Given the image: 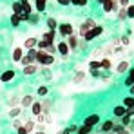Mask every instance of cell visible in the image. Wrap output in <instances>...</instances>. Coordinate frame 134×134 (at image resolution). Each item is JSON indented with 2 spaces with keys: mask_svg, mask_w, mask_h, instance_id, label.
<instances>
[{
  "mask_svg": "<svg viewBox=\"0 0 134 134\" xmlns=\"http://www.w3.org/2000/svg\"><path fill=\"white\" fill-rule=\"evenodd\" d=\"M127 76H132V78H134V67L131 69V71H129V74H127Z\"/></svg>",
  "mask_w": 134,
  "mask_h": 134,
  "instance_id": "cell-47",
  "label": "cell"
},
{
  "mask_svg": "<svg viewBox=\"0 0 134 134\" xmlns=\"http://www.w3.org/2000/svg\"><path fill=\"white\" fill-rule=\"evenodd\" d=\"M118 134H131V132H129V131L125 129V131H121V132H118Z\"/></svg>",
  "mask_w": 134,
  "mask_h": 134,
  "instance_id": "cell-49",
  "label": "cell"
},
{
  "mask_svg": "<svg viewBox=\"0 0 134 134\" xmlns=\"http://www.w3.org/2000/svg\"><path fill=\"white\" fill-rule=\"evenodd\" d=\"M31 112H33V116H38V114H42V103L38 102V100H35V103L31 105Z\"/></svg>",
  "mask_w": 134,
  "mask_h": 134,
  "instance_id": "cell-16",
  "label": "cell"
},
{
  "mask_svg": "<svg viewBox=\"0 0 134 134\" xmlns=\"http://www.w3.org/2000/svg\"><path fill=\"white\" fill-rule=\"evenodd\" d=\"M20 2H22V4H25V2H29V0H20Z\"/></svg>",
  "mask_w": 134,
  "mask_h": 134,
  "instance_id": "cell-51",
  "label": "cell"
},
{
  "mask_svg": "<svg viewBox=\"0 0 134 134\" xmlns=\"http://www.w3.org/2000/svg\"><path fill=\"white\" fill-rule=\"evenodd\" d=\"M98 123H100V114H96V112H94V114H89V116H85V118H83V123H82V125H89V127L94 129Z\"/></svg>",
  "mask_w": 134,
  "mask_h": 134,
  "instance_id": "cell-3",
  "label": "cell"
},
{
  "mask_svg": "<svg viewBox=\"0 0 134 134\" xmlns=\"http://www.w3.org/2000/svg\"><path fill=\"white\" fill-rule=\"evenodd\" d=\"M129 121H131V116H129V114H125V116L121 118V125H123V127H127V125H129Z\"/></svg>",
  "mask_w": 134,
  "mask_h": 134,
  "instance_id": "cell-36",
  "label": "cell"
},
{
  "mask_svg": "<svg viewBox=\"0 0 134 134\" xmlns=\"http://www.w3.org/2000/svg\"><path fill=\"white\" fill-rule=\"evenodd\" d=\"M83 78H85V72H83V71H78V72L74 74V78H72V82H74V83H80V82H82Z\"/></svg>",
  "mask_w": 134,
  "mask_h": 134,
  "instance_id": "cell-28",
  "label": "cell"
},
{
  "mask_svg": "<svg viewBox=\"0 0 134 134\" xmlns=\"http://www.w3.org/2000/svg\"><path fill=\"white\" fill-rule=\"evenodd\" d=\"M65 44L69 45L71 53H74V51L78 49V38H76V35H74V33H72L71 36H67V38H65Z\"/></svg>",
  "mask_w": 134,
  "mask_h": 134,
  "instance_id": "cell-7",
  "label": "cell"
},
{
  "mask_svg": "<svg viewBox=\"0 0 134 134\" xmlns=\"http://www.w3.org/2000/svg\"><path fill=\"white\" fill-rule=\"evenodd\" d=\"M71 4H74V5H78V4H80V0H71Z\"/></svg>",
  "mask_w": 134,
  "mask_h": 134,
  "instance_id": "cell-48",
  "label": "cell"
},
{
  "mask_svg": "<svg viewBox=\"0 0 134 134\" xmlns=\"http://www.w3.org/2000/svg\"><path fill=\"white\" fill-rule=\"evenodd\" d=\"M20 102H22V96H11L7 103H9V107H18Z\"/></svg>",
  "mask_w": 134,
  "mask_h": 134,
  "instance_id": "cell-21",
  "label": "cell"
},
{
  "mask_svg": "<svg viewBox=\"0 0 134 134\" xmlns=\"http://www.w3.org/2000/svg\"><path fill=\"white\" fill-rule=\"evenodd\" d=\"M33 103H35V96H31V94L22 96V102H20L22 109H31V105H33Z\"/></svg>",
  "mask_w": 134,
  "mask_h": 134,
  "instance_id": "cell-9",
  "label": "cell"
},
{
  "mask_svg": "<svg viewBox=\"0 0 134 134\" xmlns=\"http://www.w3.org/2000/svg\"><path fill=\"white\" fill-rule=\"evenodd\" d=\"M98 2H100V4H102V5H103V4H105V2H107V0H98Z\"/></svg>",
  "mask_w": 134,
  "mask_h": 134,
  "instance_id": "cell-50",
  "label": "cell"
},
{
  "mask_svg": "<svg viewBox=\"0 0 134 134\" xmlns=\"http://www.w3.org/2000/svg\"><path fill=\"white\" fill-rule=\"evenodd\" d=\"M15 76H16V72H15L13 69H9V71H4V72L0 74V82H4V83H7V82H13V80H15Z\"/></svg>",
  "mask_w": 134,
  "mask_h": 134,
  "instance_id": "cell-5",
  "label": "cell"
},
{
  "mask_svg": "<svg viewBox=\"0 0 134 134\" xmlns=\"http://www.w3.org/2000/svg\"><path fill=\"white\" fill-rule=\"evenodd\" d=\"M54 38H56V35H54V31H45L44 35H42V40H44L45 44H54Z\"/></svg>",
  "mask_w": 134,
  "mask_h": 134,
  "instance_id": "cell-12",
  "label": "cell"
},
{
  "mask_svg": "<svg viewBox=\"0 0 134 134\" xmlns=\"http://www.w3.org/2000/svg\"><path fill=\"white\" fill-rule=\"evenodd\" d=\"M129 67H131V64H129L127 60H123V62H120V64L116 65V72H118V74H123V72L129 71Z\"/></svg>",
  "mask_w": 134,
  "mask_h": 134,
  "instance_id": "cell-14",
  "label": "cell"
},
{
  "mask_svg": "<svg viewBox=\"0 0 134 134\" xmlns=\"http://www.w3.org/2000/svg\"><path fill=\"white\" fill-rule=\"evenodd\" d=\"M76 131H78V127H76V125H72V127H67V129H64V131H62V134H74Z\"/></svg>",
  "mask_w": 134,
  "mask_h": 134,
  "instance_id": "cell-35",
  "label": "cell"
},
{
  "mask_svg": "<svg viewBox=\"0 0 134 134\" xmlns=\"http://www.w3.org/2000/svg\"><path fill=\"white\" fill-rule=\"evenodd\" d=\"M44 53H47V54H53V56H54V53H58V51H56V44H49L47 47H45Z\"/></svg>",
  "mask_w": 134,
  "mask_h": 134,
  "instance_id": "cell-29",
  "label": "cell"
},
{
  "mask_svg": "<svg viewBox=\"0 0 134 134\" xmlns=\"http://www.w3.org/2000/svg\"><path fill=\"white\" fill-rule=\"evenodd\" d=\"M121 105H123L125 109L132 107V105H134V98H132V96H125V98H123V103H121Z\"/></svg>",
  "mask_w": 134,
  "mask_h": 134,
  "instance_id": "cell-27",
  "label": "cell"
},
{
  "mask_svg": "<svg viewBox=\"0 0 134 134\" xmlns=\"http://www.w3.org/2000/svg\"><path fill=\"white\" fill-rule=\"evenodd\" d=\"M24 54H25V53H24L22 47H15V49H13V53H11V58H13V62H15V64H20V60H22Z\"/></svg>",
  "mask_w": 134,
  "mask_h": 134,
  "instance_id": "cell-8",
  "label": "cell"
},
{
  "mask_svg": "<svg viewBox=\"0 0 134 134\" xmlns=\"http://www.w3.org/2000/svg\"><path fill=\"white\" fill-rule=\"evenodd\" d=\"M38 69H40V67H38V64H31V65L24 67V69H22V72H24V74H27V76H29V74H35V72H36Z\"/></svg>",
  "mask_w": 134,
  "mask_h": 134,
  "instance_id": "cell-17",
  "label": "cell"
},
{
  "mask_svg": "<svg viewBox=\"0 0 134 134\" xmlns=\"http://www.w3.org/2000/svg\"><path fill=\"white\" fill-rule=\"evenodd\" d=\"M45 5H47V0H36V2H35V7H36L38 13H44Z\"/></svg>",
  "mask_w": 134,
  "mask_h": 134,
  "instance_id": "cell-20",
  "label": "cell"
},
{
  "mask_svg": "<svg viewBox=\"0 0 134 134\" xmlns=\"http://www.w3.org/2000/svg\"><path fill=\"white\" fill-rule=\"evenodd\" d=\"M16 134H29V132H27V131H25V129H24V125H22V127H20V129H18V131H16Z\"/></svg>",
  "mask_w": 134,
  "mask_h": 134,
  "instance_id": "cell-44",
  "label": "cell"
},
{
  "mask_svg": "<svg viewBox=\"0 0 134 134\" xmlns=\"http://www.w3.org/2000/svg\"><path fill=\"white\" fill-rule=\"evenodd\" d=\"M24 129H25L29 134H33V132H35V129H36L35 120H25V121H24Z\"/></svg>",
  "mask_w": 134,
  "mask_h": 134,
  "instance_id": "cell-15",
  "label": "cell"
},
{
  "mask_svg": "<svg viewBox=\"0 0 134 134\" xmlns=\"http://www.w3.org/2000/svg\"><path fill=\"white\" fill-rule=\"evenodd\" d=\"M125 18H127V9L120 7L118 9V20H125Z\"/></svg>",
  "mask_w": 134,
  "mask_h": 134,
  "instance_id": "cell-33",
  "label": "cell"
},
{
  "mask_svg": "<svg viewBox=\"0 0 134 134\" xmlns=\"http://www.w3.org/2000/svg\"><path fill=\"white\" fill-rule=\"evenodd\" d=\"M125 85H127V87H132L134 85V78L132 76H127V78H125Z\"/></svg>",
  "mask_w": 134,
  "mask_h": 134,
  "instance_id": "cell-39",
  "label": "cell"
},
{
  "mask_svg": "<svg viewBox=\"0 0 134 134\" xmlns=\"http://www.w3.org/2000/svg\"><path fill=\"white\" fill-rule=\"evenodd\" d=\"M20 114H22V107H11V111H9V116L15 120V118H20Z\"/></svg>",
  "mask_w": 134,
  "mask_h": 134,
  "instance_id": "cell-25",
  "label": "cell"
},
{
  "mask_svg": "<svg viewBox=\"0 0 134 134\" xmlns=\"http://www.w3.org/2000/svg\"><path fill=\"white\" fill-rule=\"evenodd\" d=\"M36 44H38V40H36V38H31V36L24 40V47H25L27 51H31V49H36Z\"/></svg>",
  "mask_w": 134,
  "mask_h": 134,
  "instance_id": "cell-13",
  "label": "cell"
},
{
  "mask_svg": "<svg viewBox=\"0 0 134 134\" xmlns=\"http://www.w3.org/2000/svg\"><path fill=\"white\" fill-rule=\"evenodd\" d=\"M56 2H58L60 5H69V4H71V0H56Z\"/></svg>",
  "mask_w": 134,
  "mask_h": 134,
  "instance_id": "cell-42",
  "label": "cell"
},
{
  "mask_svg": "<svg viewBox=\"0 0 134 134\" xmlns=\"http://www.w3.org/2000/svg\"><path fill=\"white\" fill-rule=\"evenodd\" d=\"M42 111H44V114H49V109H51V105H53V102L51 100H47V98H42Z\"/></svg>",
  "mask_w": 134,
  "mask_h": 134,
  "instance_id": "cell-19",
  "label": "cell"
},
{
  "mask_svg": "<svg viewBox=\"0 0 134 134\" xmlns=\"http://www.w3.org/2000/svg\"><path fill=\"white\" fill-rule=\"evenodd\" d=\"M13 15H20L22 13V2L20 0H16V2H13Z\"/></svg>",
  "mask_w": 134,
  "mask_h": 134,
  "instance_id": "cell-24",
  "label": "cell"
},
{
  "mask_svg": "<svg viewBox=\"0 0 134 134\" xmlns=\"http://www.w3.org/2000/svg\"><path fill=\"white\" fill-rule=\"evenodd\" d=\"M100 64H102V71H109V69L112 67L111 58H102V60H100Z\"/></svg>",
  "mask_w": 134,
  "mask_h": 134,
  "instance_id": "cell-22",
  "label": "cell"
},
{
  "mask_svg": "<svg viewBox=\"0 0 134 134\" xmlns=\"http://www.w3.org/2000/svg\"><path fill=\"white\" fill-rule=\"evenodd\" d=\"M58 31H60V35H62L64 38H67V36H71V35L74 33V29H72V24H62Z\"/></svg>",
  "mask_w": 134,
  "mask_h": 134,
  "instance_id": "cell-6",
  "label": "cell"
},
{
  "mask_svg": "<svg viewBox=\"0 0 134 134\" xmlns=\"http://www.w3.org/2000/svg\"><path fill=\"white\" fill-rule=\"evenodd\" d=\"M112 127H114V121L112 120H105L102 125H100V132H112Z\"/></svg>",
  "mask_w": 134,
  "mask_h": 134,
  "instance_id": "cell-10",
  "label": "cell"
},
{
  "mask_svg": "<svg viewBox=\"0 0 134 134\" xmlns=\"http://www.w3.org/2000/svg\"><path fill=\"white\" fill-rule=\"evenodd\" d=\"M36 94H38V96H42V98H45V96L49 94V89H47L45 85H40V87H38V91H36Z\"/></svg>",
  "mask_w": 134,
  "mask_h": 134,
  "instance_id": "cell-30",
  "label": "cell"
},
{
  "mask_svg": "<svg viewBox=\"0 0 134 134\" xmlns=\"http://www.w3.org/2000/svg\"><path fill=\"white\" fill-rule=\"evenodd\" d=\"M98 24L94 22L92 18H87V20H83V24L80 25V35H82V38H83V35L87 33V31H91V29H94Z\"/></svg>",
  "mask_w": 134,
  "mask_h": 134,
  "instance_id": "cell-2",
  "label": "cell"
},
{
  "mask_svg": "<svg viewBox=\"0 0 134 134\" xmlns=\"http://www.w3.org/2000/svg\"><path fill=\"white\" fill-rule=\"evenodd\" d=\"M102 33H103V27H102V25H96L94 29H91V31H87V33L83 35V40H85V42H91V40H94L96 36H100Z\"/></svg>",
  "mask_w": 134,
  "mask_h": 134,
  "instance_id": "cell-1",
  "label": "cell"
},
{
  "mask_svg": "<svg viewBox=\"0 0 134 134\" xmlns=\"http://www.w3.org/2000/svg\"><path fill=\"white\" fill-rule=\"evenodd\" d=\"M47 27H49V31H54L58 27V22L54 18H47Z\"/></svg>",
  "mask_w": 134,
  "mask_h": 134,
  "instance_id": "cell-31",
  "label": "cell"
},
{
  "mask_svg": "<svg viewBox=\"0 0 134 134\" xmlns=\"http://www.w3.org/2000/svg\"><path fill=\"white\" fill-rule=\"evenodd\" d=\"M118 2H120V7H123V9H127V7L131 5V2H129V0H118Z\"/></svg>",
  "mask_w": 134,
  "mask_h": 134,
  "instance_id": "cell-40",
  "label": "cell"
},
{
  "mask_svg": "<svg viewBox=\"0 0 134 134\" xmlns=\"http://www.w3.org/2000/svg\"><path fill=\"white\" fill-rule=\"evenodd\" d=\"M33 134H45V131H44V129H38V131H35Z\"/></svg>",
  "mask_w": 134,
  "mask_h": 134,
  "instance_id": "cell-46",
  "label": "cell"
},
{
  "mask_svg": "<svg viewBox=\"0 0 134 134\" xmlns=\"http://www.w3.org/2000/svg\"><path fill=\"white\" fill-rule=\"evenodd\" d=\"M120 9V2L118 0H107L103 4V13H112V11H118Z\"/></svg>",
  "mask_w": 134,
  "mask_h": 134,
  "instance_id": "cell-4",
  "label": "cell"
},
{
  "mask_svg": "<svg viewBox=\"0 0 134 134\" xmlns=\"http://www.w3.org/2000/svg\"><path fill=\"white\" fill-rule=\"evenodd\" d=\"M112 112H114V116H116V118H123V116L127 114V109H125L123 105H116V107L112 109Z\"/></svg>",
  "mask_w": 134,
  "mask_h": 134,
  "instance_id": "cell-18",
  "label": "cell"
},
{
  "mask_svg": "<svg viewBox=\"0 0 134 134\" xmlns=\"http://www.w3.org/2000/svg\"><path fill=\"white\" fill-rule=\"evenodd\" d=\"M120 44L123 45V47H125V45H129V44H131V40H129V36H121V38H120Z\"/></svg>",
  "mask_w": 134,
  "mask_h": 134,
  "instance_id": "cell-38",
  "label": "cell"
},
{
  "mask_svg": "<svg viewBox=\"0 0 134 134\" xmlns=\"http://www.w3.org/2000/svg\"><path fill=\"white\" fill-rule=\"evenodd\" d=\"M91 132H92V127H89V125H80L76 131V134H91Z\"/></svg>",
  "mask_w": 134,
  "mask_h": 134,
  "instance_id": "cell-26",
  "label": "cell"
},
{
  "mask_svg": "<svg viewBox=\"0 0 134 134\" xmlns=\"http://www.w3.org/2000/svg\"><path fill=\"white\" fill-rule=\"evenodd\" d=\"M22 125H24V123H22V120H20V118H15V120H13V123H11V127H13L15 131H18Z\"/></svg>",
  "mask_w": 134,
  "mask_h": 134,
  "instance_id": "cell-32",
  "label": "cell"
},
{
  "mask_svg": "<svg viewBox=\"0 0 134 134\" xmlns=\"http://www.w3.org/2000/svg\"><path fill=\"white\" fill-rule=\"evenodd\" d=\"M121 51H123V47H121V45H116V47H112V53H116V54H121Z\"/></svg>",
  "mask_w": 134,
  "mask_h": 134,
  "instance_id": "cell-41",
  "label": "cell"
},
{
  "mask_svg": "<svg viewBox=\"0 0 134 134\" xmlns=\"http://www.w3.org/2000/svg\"><path fill=\"white\" fill-rule=\"evenodd\" d=\"M127 18H134V5L127 7Z\"/></svg>",
  "mask_w": 134,
  "mask_h": 134,
  "instance_id": "cell-37",
  "label": "cell"
},
{
  "mask_svg": "<svg viewBox=\"0 0 134 134\" xmlns=\"http://www.w3.org/2000/svg\"><path fill=\"white\" fill-rule=\"evenodd\" d=\"M20 22H22V20H20V16H18V15H13V16H11V25H13V27L20 25Z\"/></svg>",
  "mask_w": 134,
  "mask_h": 134,
  "instance_id": "cell-34",
  "label": "cell"
},
{
  "mask_svg": "<svg viewBox=\"0 0 134 134\" xmlns=\"http://www.w3.org/2000/svg\"><path fill=\"white\" fill-rule=\"evenodd\" d=\"M89 71H102V64H100V60H91V62H89Z\"/></svg>",
  "mask_w": 134,
  "mask_h": 134,
  "instance_id": "cell-23",
  "label": "cell"
},
{
  "mask_svg": "<svg viewBox=\"0 0 134 134\" xmlns=\"http://www.w3.org/2000/svg\"><path fill=\"white\" fill-rule=\"evenodd\" d=\"M87 2H89V0H80V4H78V5H82V7H83V5H87Z\"/></svg>",
  "mask_w": 134,
  "mask_h": 134,
  "instance_id": "cell-45",
  "label": "cell"
},
{
  "mask_svg": "<svg viewBox=\"0 0 134 134\" xmlns=\"http://www.w3.org/2000/svg\"><path fill=\"white\" fill-rule=\"evenodd\" d=\"M56 51H58L62 56H67V54L71 53V49H69V45H67L65 42H58V44H56Z\"/></svg>",
  "mask_w": 134,
  "mask_h": 134,
  "instance_id": "cell-11",
  "label": "cell"
},
{
  "mask_svg": "<svg viewBox=\"0 0 134 134\" xmlns=\"http://www.w3.org/2000/svg\"><path fill=\"white\" fill-rule=\"evenodd\" d=\"M127 114H129L131 118L134 116V105H132V107H129V109H127Z\"/></svg>",
  "mask_w": 134,
  "mask_h": 134,
  "instance_id": "cell-43",
  "label": "cell"
}]
</instances>
